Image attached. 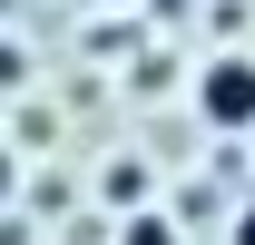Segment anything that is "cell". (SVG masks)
Masks as SVG:
<instances>
[{
    "label": "cell",
    "mask_w": 255,
    "mask_h": 245,
    "mask_svg": "<svg viewBox=\"0 0 255 245\" xmlns=\"http://www.w3.org/2000/svg\"><path fill=\"white\" fill-rule=\"evenodd\" d=\"M196 118L216 127V137H255V49L196 59Z\"/></svg>",
    "instance_id": "1"
},
{
    "label": "cell",
    "mask_w": 255,
    "mask_h": 245,
    "mask_svg": "<svg viewBox=\"0 0 255 245\" xmlns=\"http://www.w3.org/2000/svg\"><path fill=\"white\" fill-rule=\"evenodd\" d=\"M236 245H255V206H246V216H236Z\"/></svg>",
    "instance_id": "3"
},
{
    "label": "cell",
    "mask_w": 255,
    "mask_h": 245,
    "mask_svg": "<svg viewBox=\"0 0 255 245\" xmlns=\"http://www.w3.org/2000/svg\"><path fill=\"white\" fill-rule=\"evenodd\" d=\"M118 245H177V216H167V206H128Z\"/></svg>",
    "instance_id": "2"
}]
</instances>
